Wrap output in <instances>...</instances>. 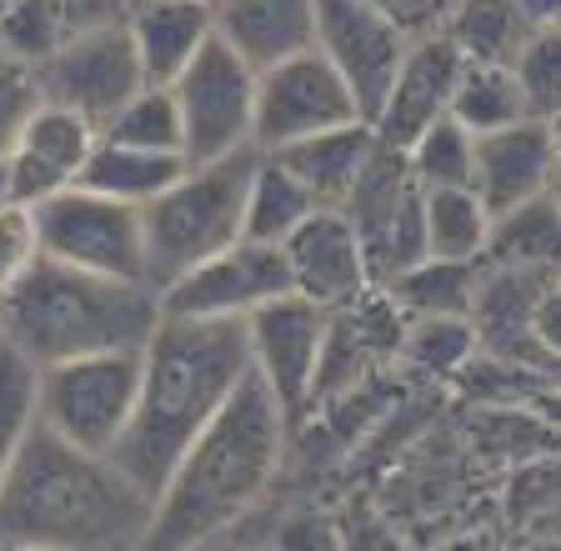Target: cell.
<instances>
[{
  "label": "cell",
  "instance_id": "cell-1",
  "mask_svg": "<svg viewBox=\"0 0 561 551\" xmlns=\"http://www.w3.org/2000/svg\"><path fill=\"white\" fill-rule=\"evenodd\" d=\"M245 371H251L245 317H171L165 311L140 346L136 411L111 461L156 502L175 461L186 457V446L226 406Z\"/></svg>",
  "mask_w": 561,
  "mask_h": 551
},
{
  "label": "cell",
  "instance_id": "cell-2",
  "mask_svg": "<svg viewBox=\"0 0 561 551\" xmlns=\"http://www.w3.org/2000/svg\"><path fill=\"white\" fill-rule=\"evenodd\" d=\"M291 432L296 426L280 411L276 391L251 366L226 406L206 422V432L186 446V457L175 461L171 481L156 496L146 547L186 551L241 527L276 486Z\"/></svg>",
  "mask_w": 561,
  "mask_h": 551
},
{
  "label": "cell",
  "instance_id": "cell-3",
  "mask_svg": "<svg viewBox=\"0 0 561 551\" xmlns=\"http://www.w3.org/2000/svg\"><path fill=\"white\" fill-rule=\"evenodd\" d=\"M156 502L101 451L35 422L0 486V551L146 547Z\"/></svg>",
  "mask_w": 561,
  "mask_h": 551
},
{
  "label": "cell",
  "instance_id": "cell-4",
  "mask_svg": "<svg viewBox=\"0 0 561 551\" xmlns=\"http://www.w3.org/2000/svg\"><path fill=\"white\" fill-rule=\"evenodd\" d=\"M165 317L151 282H121L41 256L0 296V341L31 366H50L85 352L146 346Z\"/></svg>",
  "mask_w": 561,
  "mask_h": 551
},
{
  "label": "cell",
  "instance_id": "cell-5",
  "mask_svg": "<svg viewBox=\"0 0 561 551\" xmlns=\"http://www.w3.org/2000/svg\"><path fill=\"white\" fill-rule=\"evenodd\" d=\"M261 151L241 146L216 161H186L156 200L140 206L146 216V282L156 291L186 276L191 266L210 261L216 251L236 246L245 236V191L256 176Z\"/></svg>",
  "mask_w": 561,
  "mask_h": 551
},
{
  "label": "cell",
  "instance_id": "cell-6",
  "mask_svg": "<svg viewBox=\"0 0 561 551\" xmlns=\"http://www.w3.org/2000/svg\"><path fill=\"white\" fill-rule=\"evenodd\" d=\"M140 391V346L85 352L35 366V422L56 436L111 457L126 436Z\"/></svg>",
  "mask_w": 561,
  "mask_h": 551
},
{
  "label": "cell",
  "instance_id": "cell-7",
  "mask_svg": "<svg viewBox=\"0 0 561 551\" xmlns=\"http://www.w3.org/2000/svg\"><path fill=\"white\" fill-rule=\"evenodd\" d=\"M31 211L41 256L95 271V276L146 282V216H140V206L85 186H66L56 196L35 200Z\"/></svg>",
  "mask_w": 561,
  "mask_h": 551
},
{
  "label": "cell",
  "instance_id": "cell-8",
  "mask_svg": "<svg viewBox=\"0 0 561 551\" xmlns=\"http://www.w3.org/2000/svg\"><path fill=\"white\" fill-rule=\"evenodd\" d=\"M341 211L362 241L376 286H386L397 271L426 256V186L411 176L407 151L397 146H376L371 165L346 191Z\"/></svg>",
  "mask_w": 561,
  "mask_h": 551
},
{
  "label": "cell",
  "instance_id": "cell-9",
  "mask_svg": "<svg viewBox=\"0 0 561 551\" xmlns=\"http://www.w3.org/2000/svg\"><path fill=\"white\" fill-rule=\"evenodd\" d=\"M175 111H181V136H186V161H216L241 146H251L256 126V71L210 36L191 56V66L171 81Z\"/></svg>",
  "mask_w": 561,
  "mask_h": 551
},
{
  "label": "cell",
  "instance_id": "cell-10",
  "mask_svg": "<svg viewBox=\"0 0 561 551\" xmlns=\"http://www.w3.org/2000/svg\"><path fill=\"white\" fill-rule=\"evenodd\" d=\"M35 81H41V101L81 111V116L101 130L105 120L116 116L130 95L146 85V71H140V56H136V46H130L126 21H111V25H81V31H70V36L35 66Z\"/></svg>",
  "mask_w": 561,
  "mask_h": 551
},
{
  "label": "cell",
  "instance_id": "cell-11",
  "mask_svg": "<svg viewBox=\"0 0 561 551\" xmlns=\"http://www.w3.org/2000/svg\"><path fill=\"white\" fill-rule=\"evenodd\" d=\"M346 120L366 116L356 106L351 85L341 81L336 66L316 46L256 71V126H251L256 151H280V146L306 141L316 130L346 126Z\"/></svg>",
  "mask_w": 561,
  "mask_h": 551
},
{
  "label": "cell",
  "instance_id": "cell-12",
  "mask_svg": "<svg viewBox=\"0 0 561 551\" xmlns=\"http://www.w3.org/2000/svg\"><path fill=\"white\" fill-rule=\"evenodd\" d=\"M331 311L316 306L311 296L286 291L276 301L256 306L245 317V336H251V366L261 371L271 391H276L280 411L301 426L316 411V371H321V346H327Z\"/></svg>",
  "mask_w": 561,
  "mask_h": 551
},
{
  "label": "cell",
  "instance_id": "cell-13",
  "mask_svg": "<svg viewBox=\"0 0 561 551\" xmlns=\"http://www.w3.org/2000/svg\"><path fill=\"white\" fill-rule=\"evenodd\" d=\"M411 36L397 21H386L371 0H316V50L351 85L366 120H376L381 111Z\"/></svg>",
  "mask_w": 561,
  "mask_h": 551
},
{
  "label": "cell",
  "instance_id": "cell-14",
  "mask_svg": "<svg viewBox=\"0 0 561 551\" xmlns=\"http://www.w3.org/2000/svg\"><path fill=\"white\" fill-rule=\"evenodd\" d=\"M291 291L286 251L271 241L241 236L236 246L216 251L210 261L191 266L161 291V306L171 317H251L256 306Z\"/></svg>",
  "mask_w": 561,
  "mask_h": 551
},
{
  "label": "cell",
  "instance_id": "cell-15",
  "mask_svg": "<svg viewBox=\"0 0 561 551\" xmlns=\"http://www.w3.org/2000/svg\"><path fill=\"white\" fill-rule=\"evenodd\" d=\"M280 251H286V271H291V291L311 296V301L327 306V311H341V306L362 301L366 291H376L366 251L341 206H316V211L280 241Z\"/></svg>",
  "mask_w": 561,
  "mask_h": 551
},
{
  "label": "cell",
  "instance_id": "cell-16",
  "mask_svg": "<svg viewBox=\"0 0 561 551\" xmlns=\"http://www.w3.org/2000/svg\"><path fill=\"white\" fill-rule=\"evenodd\" d=\"M101 130L70 106H56V101H41L31 111V120L21 126V136L5 151V186H11V200H35L56 196V191L76 186L91 161V146Z\"/></svg>",
  "mask_w": 561,
  "mask_h": 551
},
{
  "label": "cell",
  "instance_id": "cell-17",
  "mask_svg": "<svg viewBox=\"0 0 561 551\" xmlns=\"http://www.w3.org/2000/svg\"><path fill=\"white\" fill-rule=\"evenodd\" d=\"M551 291V276L537 271H506L481 266L477 301H471V331H477V352L491 361H512L522 371H561L537 341V306Z\"/></svg>",
  "mask_w": 561,
  "mask_h": 551
},
{
  "label": "cell",
  "instance_id": "cell-18",
  "mask_svg": "<svg viewBox=\"0 0 561 551\" xmlns=\"http://www.w3.org/2000/svg\"><path fill=\"white\" fill-rule=\"evenodd\" d=\"M461 50L446 41V31H432V36H416L401 56V71L386 91L381 111H376V136L386 146L407 151L426 126H436L442 116H451V91L456 76H461Z\"/></svg>",
  "mask_w": 561,
  "mask_h": 551
},
{
  "label": "cell",
  "instance_id": "cell-19",
  "mask_svg": "<svg viewBox=\"0 0 561 551\" xmlns=\"http://www.w3.org/2000/svg\"><path fill=\"white\" fill-rule=\"evenodd\" d=\"M557 146H551V126L537 116H522L502 130L477 136V171H471V191L486 200V211H512L531 196L557 191Z\"/></svg>",
  "mask_w": 561,
  "mask_h": 551
},
{
  "label": "cell",
  "instance_id": "cell-20",
  "mask_svg": "<svg viewBox=\"0 0 561 551\" xmlns=\"http://www.w3.org/2000/svg\"><path fill=\"white\" fill-rule=\"evenodd\" d=\"M216 36L251 71H266L316 46V0H216Z\"/></svg>",
  "mask_w": 561,
  "mask_h": 551
},
{
  "label": "cell",
  "instance_id": "cell-21",
  "mask_svg": "<svg viewBox=\"0 0 561 551\" xmlns=\"http://www.w3.org/2000/svg\"><path fill=\"white\" fill-rule=\"evenodd\" d=\"M126 31L146 81L171 85L191 66V56L216 36V5L210 0H136L126 11Z\"/></svg>",
  "mask_w": 561,
  "mask_h": 551
},
{
  "label": "cell",
  "instance_id": "cell-22",
  "mask_svg": "<svg viewBox=\"0 0 561 551\" xmlns=\"http://www.w3.org/2000/svg\"><path fill=\"white\" fill-rule=\"evenodd\" d=\"M376 146H381V136H376L371 120H346V126L316 130L306 141H291L266 156H276V161L311 191L316 206H341L346 191L356 186V176L371 165Z\"/></svg>",
  "mask_w": 561,
  "mask_h": 551
},
{
  "label": "cell",
  "instance_id": "cell-23",
  "mask_svg": "<svg viewBox=\"0 0 561 551\" xmlns=\"http://www.w3.org/2000/svg\"><path fill=\"white\" fill-rule=\"evenodd\" d=\"M481 266H506V271H537V276H561V196H531L512 211L491 216L486 251Z\"/></svg>",
  "mask_w": 561,
  "mask_h": 551
},
{
  "label": "cell",
  "instance_id": "cell-24",
  "mask_svg": "<svg viewBox=\"0 0 561 551\" xmlns=\"http://www.w3.org/2000/svg\"><path fill=\"white\" fill-rule=\"evenodd\" d=\"M477 276L481 261H451V256H421L416 266L397 271L381 286L407 321H471V301H477Z\"/></svg>",
  "mask_w": 561,
  "mask_h": 551
},
{
  "label": "cell",
  "instance_id": "cell-25",
  "mask_svg": "<svg viewBox=\"0 0 561 551\" xmlns=\"http://www.w3.org/2000/svg\"><path fill=\"white\" fill-rule=\"evenodd\" d=\"M181 171H186V156L140 151V146H121V141L95 136L91 161H85V171H81L76 186L101 191V196H116V200H130V206H146V200L161 196Z\"/></svg>",
  "mask_w": 561,
  "mask_h": 551
},
{
  "label": "cell",
  "instance_id": "cell-26",
  "mask_svg": "<svg viewBox=\"0 0 561 551\" xmlns=\"http://www.w3.org/2000/svg\"><path fill=\"white\" fill-rule=\"evenodd\" d=\"M446 41L461 50V60H481V66H512L516 50L537 25L526 21L516 0H456L446 15Z\"/></svg>",
  "mask_w": 561,
  "mask_h": 551
},
{
  "label": "cell",
  "instance_id": "cell-27",
  "mask_svg": "<svg viewBox=\"0 0 561 551\" xmlns=\"http://www.w3.org/2000/svg\"><path fill=\"white\" fill-rule=\"evenodd\" d=\"M311 211H316L311 191H306L276 156L261 151L251 191H245V236H251V241H271V246H280V241H286Z\"/></svg>",
  "mask_w": 561,
  "mask_h": 551
},
{
  "label": "cell",
  "instance_id": "cell-28",
  "mask_svg": "<svg viewBox=\"0 0 561 551\" xmlns=\"http://www.w3.org/2000/svg\"><path fill=\"white\" fill-rule=\"evenodd\" d=\"M486 231H491V211L471 186L426 191V256L481 261Z\"/></svg>",
  "mask_w": 561,
  "mask_h": 551
},
{
  "label": "cell",
  "instance_id": "cell-29",
  "mask_svg": "<svg viewBox=\"0 0 561 551\" xmlns=\"http://www.w3.org/2000/svg\"><path fill=\"white\" fill-rule=\"evenodd\" d=\"M451 116L471 130V136H486V130H502L512 120L526 116L522 85H516L512 66H481V60H467L461 76H456L451 91Z\"/></svg>",
  "mask_w": 561,
  "mask_h": 551
},
{
  "label": "cell",
  "instance_id": "cell-30",
  "mask_svg": "<svg viewBox=\"0 0 561 551\" xmlns=\"http://www.w3.org/2000/svg\"><path fill=\"white\" fill-rule=\"evenodd\" d=\"M105 141H121V146H140V151H171V156H186V136H181V111H175V95L171 85H156L146 81L126 106L101 126Z\"/></svg>",
  "mask_w": 561,
  "mask_h": 551
},
{
  "label": "cell",
  "instance_id": "cell-31",
  "mask_svg": "<svg viewBox=\"0 0 561 551\" xmlns=\"http://www.w3.org/2000/svg\"><path fill=\"white\" fill-rule=\"evenodd\" d=\"M407 165L426 191L471 186V171H477V136H471L456 116H442L436 126H426L416 141L407 146Z\"/></svg>",
  "mask_w": 561,
  "mask_h": 551
},
{
  "label": "cell",
  "instance_id": "cell-32",
  "mask_svg": "<svg viewBox=\"0 0 561 551\" xmlns=\"http://www.w3.org/2000/svg\"><path fill=\"white\" fill-rule=\"evenodd\" d=\"M512 76L522 85L526 116L551 120L561 116V25H537L526 46L516 50Z\"/></svg>",
  "mask_w": 561,
  "mask_h": 551
},
{
  "label": "cell",
  "instance_id": "cell-33",
  "mask_svg": "<svg viewBox=\"0 0 561 551\" xmlns=\"http://www.w3.org/2000/svg\"><path fill=\"white\" fill-rule=\"evenodd\" d=\"M70 36V15L60 0H5L0 5V50H11V56L41 60Z\"/></svg>",
  "mask_w": 561,
  "mask_h": 551
},
{
  "label": "cell",
  "instance_id": "cell-34",
  "mask_svg": "<svg viewBox=\"0 0 561 551\" xmlns=\"http://www.w3.org/2000/svg\"><path fill=\"white\" fill-rule=\"evenodd\" d=\"M31 426H35V366L0 341V486L11 477Z\"/></svg>",
  "mask_w": 561,
  "mask_h": 551
},
{
  "label": "cell",
  "instance_id": "cell-35",
  "mask_svg": "<svg viewBox=\"0 0 561 551\" xmlns=\"http://www.w3.org/2000/svg\"><path fill=\"white\" fill-rule=\"evenodd\" d=\"M471 352H477V331H471L467 317H456V321H407L397 356L426 366V371H456Z\"/></svg>",
  "mask_w": 561,
  "mask_h": 551
},
{
  "label": "cell",
  "instance_id": "cell-36",
  "mask_svg": "<svg viewBox=\"0 0 561 551\" xmlns=\"http://www.w3.org/2000/svg\"><path fill=\"white\" fill-rule=\"evenodd\" d=\"M41 261V236H35V211L25 200H0V296L21 282Z\"/></svg>",
  "mask_w": 561,
  "mask_h": 551
},
{
  "label": "cell",
  "instance_id": "cell-37",
  "mask_svg": "<svg viewBox=\"0 0 561 551\" xmlns=\"http://www.w3.org/2000/svg\"><path fill=\"white\" fill-rule=\"evenodd\" d=\"M41 106V81L35 66L11 50H0V156L11 151V141L21 136V126L31 120V111Z\"/></svg>",
  "mask_w": 561,
  "mask_h": 551
},
{
  "label": "cell",
  "instance_id": "cell-38",
  "mask_svg": "<svg viewBox=\"0 0 561 551\" xmlns=\"http://www.w3.org/2000/svg\"><path fill=\"white\" fill-rule=\"evenodd\" d=\"M371 5L386 15V21H397L401 31L416 41V36H432V31H442L456 0H371Z\"/></svg>",
  "mask_w": 561,
  "mask_h": 551
},
{
  "label": "cell",
  "instance_id": "cell-39",
  "mask_svg": "<svg viewBox=\"0 0 561 551\" xmlns=\"http://www.w3.org/2000/svg\"><path fill=\"white\" fill-rule=\"evenodd\" d=\"M537 341H541V352L561 366V286L557 282H551V291L537 306Z\"/></svg>",
  "mask_w": 561,
  "mask_h": 551
},
{
  "label": "cell",
  "instance_id": "cell-40",
  "mask_svg": "<svg viewBox=\"0 0 561 551\" xmlns=\"http://www.w3.org/2000/svg\"><path fill=\"white\" fill-rule=\"evenodd\" d=\"M531 25H561V0H516Z\"/></svg>",
  "mask_w": 561,
  "mask_h": 551
},
{
  "label": "cell",
  "instance_id": "cell-41",
  "mask_svg": "<svg viewBox=\"0 0 561 551\" xmlns=\"http://www.w3.org/2000/svg\"><path fill=\"white\" fill-rule=\"evenodd\" d=\"M547 126H551V146H557V171H561V116H551ZM557 186H561V181H557Z\"/></svg>",
  "mask_w": 561,
  "mask_h": 551
},
{
  "label": "cell",
  "instance_id": "cell-42",
  "mask_svg": "<svg viewBox=\"0 0 561 551\" xmlns=\"http://www.w3.org/2000/svg\"><path fill=\"white\" fill-rule=\"evenodd\" d=\"M0 200H11V186H5V156H0Z\"/></svg>",
  "mask_w": 561,
  "mask_h": 551
},
{
  "label": "cell",
  "instance_id": "cell-43",
  "mask_svg": "<svg viewBox=\"0 0 561 551\" xmlns=\"http://www.w3.org/2000/svg\"><path fill=\"white\" fill-rule=\"evenodd\" d=\"M557 196H561V186H557Z\"/></svg>",
  "mask_w": 561,
  "mask_h": 551
},
{
  "label": "cell",
  "instance_id": "cell-44",
  "mask_svg": "<svg viewBox=\"0 0 561 551\" xmlns=\"http://www.w3.org/2000/svg\"><path fill=\"white\" fill-rule=\"evenodd\" d=\"M210 5H216V0H210Z\"/></svg>",
  "mask_w": 561,
  "mask_h": 551
}]
</instances>
